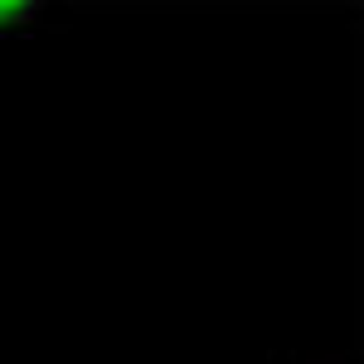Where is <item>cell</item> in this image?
I'll return each instance as SVG.
<instances>
[{
  "label": "cell",
  "instance_id": "6da1fadb",
  "mask_svg": "<svg viewBox=\"0 0 364 364\" xmlns=\"http://www.w3.org/2000/svg\"><path fill=\"white\" fill-rule=\"evenodd\" d=\"M44 20L39 0H0V34H25Z\"/></svg>",
  "mask_w": 364,
  "mask_h": 364
}]
</instances>
